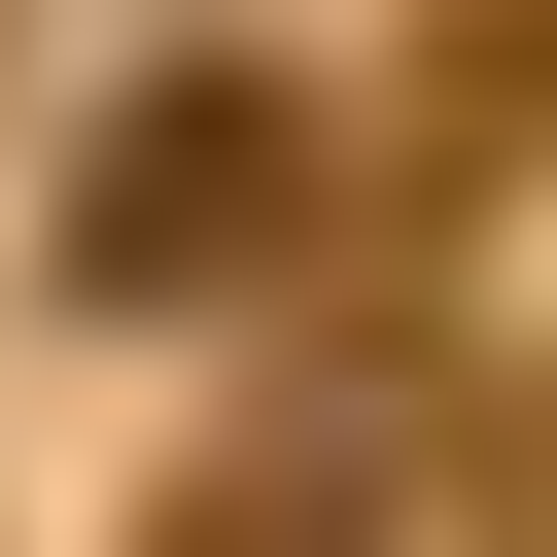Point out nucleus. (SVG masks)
<instances>
[{
    "mask_svg": "<svg viewBox=\"0 0 557 557\" xmlns=\"http://www.w3.org/2000/svg\"><path fill=\"white\" fill-rule=\"evenodd\" d=\"M278 209H313L278 70H174V104H139L104 174H70V278H104V313H244V244H278Z\"/></svg>",
    "mask_w": 557,
    "mask_h": 557,
    "instance_id": "f257e3e1",
    "label": "nucleus"
}]
</instances>
